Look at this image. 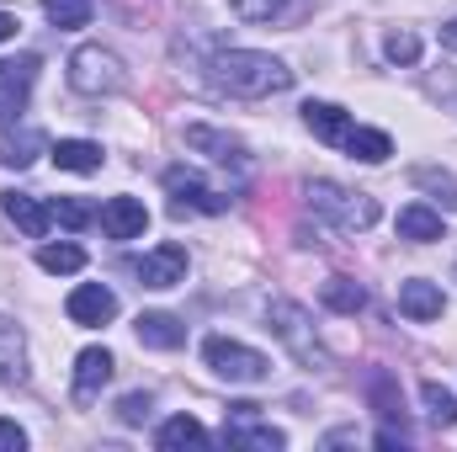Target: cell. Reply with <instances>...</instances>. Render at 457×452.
I'll list each match as a JSON object with an SVG mask.
<instances>
[{"label": "cell", "instance_id": "obj_29", "mask_svg": "<svg viewBox=\"0 0 457 452\" xmlns=\"http://www.w3.org/2000/svg\"><path fill=\"white\" fill-rule=\"evenodd\" d=\"M367 394H372V405H378L383 415H394V421H399V389H394V378H388V372H372V378H367Z\"/></svg>", "mask_w": 457, "mask_h": 452}, {"label": "cell", "instance_id": "obj_3", "mask_svg": "<svg viewBox=\"0 0 457 452\" xmlns=\"http://www.w3.org/2000/svg\"><path fill=\"white\" fill-rule=\"evenodd\" d=\"M70 86H75L80 96H107V91L122 86V59H117L112 48H102V43L75 48V54H70Z\"/></svg>", "mask_w": 457, "mask_h": 452}, {"label": "cell", "instance_id": "obj_33", "mask_svg": "<svg viewBox=\"0 0 457 452\" xmlns=\"http://www.w3.org/2000/svg\"><path fill=\"white\" fill-rule=\"evenodd\" d=\"M228 5H234V11H239L245 21H271V16H277V11H282L287 0H228Z\"/></svg>", "mask_w": 457, "mask_h": 452}, {"label": "cell", "instance_id": "obj_8", "mask_svg": "<svg viewBox=\"0 0 457 452\" xmlns=\"http://www.w3.org/2000/svg\"><path fill=\"white\" fill-rule=\"evenodd\" d=\"M133 277L144 288H176V282H187V250L181 245H160V250L133 261Z\"/></svg>", "mask_w": 457, "mask_h": 452}, {"label": "cell", "instance_id": "obj_11", "mask_svg": "<svg viewBox=\"0 0 457 452\" xmlns=\"http://www.w3.org/2000/svg\"><path fill=\"white\" fill-rule=\"evenodd\" d=\"M442 309H447V298H442V288L436 282H404L399 288V314L404 320H415V325H426V320H442Z\"/></svg>", "mask_w": 457, "mask_h": 452}, {"label": "cell", "instance_id": "obj_18", "mask_svg": "<svg viewBox=\"0 0 457 452\" xmlns=\"http://www.w3.org/2000/svg\"><path fill=\"white\" fill-rule=\"evenodd\" d=\"M345 155L361 160V165H383V160L394 155V138L378 133V128H351V133H345Z\"/></svg>", "mask_w": 457, "mask_h": 452}, {"label": "cell", "instance_id": "obj_9", "mask_svg": "<svg viewBox=\"0 0 457 452\" xmlns=\"http://www.w3.org/2000/svg\"><path fill=\"white\" fill-rule=\"evenodd\" d=\"M271 331L293 346V356H303V362H314L320 356V340H314V325H309V314L298 309V304H287V298H277L271 304Z\"/></svg>", "mask_w": 457, "mask_h": 452}, {"label": "cell", "instance_id": "obj_25", "mask_svg": "<svg viewBox=\"0 0 457 452\" xmlns=\"http://www.w3.org/2000/svg\"><path fill=\"white\" fill-rule=\"evenodd\" d=\"M420 399H426V415L436 426H457V394H447L442 383H420Z\"/></svg>", "mask_w": 457, "mask_h": 452}, {"label": "cell", "instance_id": "obj_5", "mask_svg": "<svg viewBox=\"0 0 457 452\" xmlns=\"http://www.w3.org/2000/svg\"><path fill=\"white\" fill-rule=\"evenodd\" d=\"M224 442L228 448H245V452H282L287 448V437L271 421H261V405H228Z\"/></svg>", "mask_w": 457, "mask_h": 452}, {"label": "cell", "instance_id": "obj_22", "mask_svg": "<svg viewBox=\"0 0 457 452\" xmlns=\"http://www.w3.org/2000/svg\"><path fill=\"white\" fill-rule=\"evenodd\" d=\"M320 298H325V309H336V314H361V309H367V288L351 282V277H330V282L320 288Z\"/></svg>", "mask_w": 457, "mask_h": 452}, {"label": "cell", "instance_id": "obj_32", "mask_svg": "<svg viewBox=\"0 0 457 452\" xmlns=\"http://www.w3.org/2000/svg\"><path fill=\"white\" fill-rule=\"evenodd\" d=\"M149 405H154L149 394H122V405H117V421H122V426H144V421H149Z\"/></svg>", "mask_w": 457, "mask_h": 452}, {"label": "cell", "instance_id": "obj_2", "mask_svg": "<svg viewBox=\"0 0 457 452\" xmlns=\"http://www.w3.org/2000/svg\"><path fill=\"white\" fill-rule=\"evenodd\" d=\"M309 203H314L320 219H330V224L345 229V234L378 224V203L361 197V192H345V187H336V181H314V187H309Z\"/></svg>", "mask_w": 457, "mask_h": 452}, {"label": "cell", "instance_id": "obj_28", "mask_svg": "<svg viewBox=\"0 0 457 452\" xmlns=\"http://www.w3.org/2000/svg\"><path fill=\"white\" fill-rule=\"evenodd\" d=\"M37 149H43V133H21V138H11V144L0 149V160L16 165V171H27V165L37 160Z\"/></svg>", "mask_w": 457, "mask_h": 452}, {"label": "cell", "instance_id": "obj_4", "mask_svg": "<svg viewBox=\"0 0 457 452\" xmlns=\"http://www.w3.org/2000/svg\"><path fill=\"white\" fill-rule=\"evenodd\" d=\"M203 362H208L219 378H228V383H261V378L271 372V362H266L261 351H250V346H239V340H228V336L203 340Z\"/></svg>", "mask_w": 457, "mask_h": 452}, {"label": "cell", "instance_id": "obj_1", "mask_svg": "<svg viewBox=\"0 0 457 452\" xmlns=\"http://www.w3.org/2000/svg\"><path fill=\"white\" fill-rule=\"evenodd\" d=\"M213 86L228 96H245V102H261V96H277L293 86V70L271 54H255V48H228L213 59Z\"/></svg>", "mask_w": 457, "mask_h": 452}, {"label": "cell", "instance_id": "obj_31", "mask_svg": "<svg viewBox=\"0 0 457 452\" xmlns=\"http://www.w3.org/2000/svg\"><path fill=\"white\" fill-rule=\"evenodd\" d=\"M383 54H388L394 64H415V59H420V38H415V32H388V38H383Z\"/></svg>", "mask_w": 457, "mask_h": 452}, {"label": "cell", "instance_id": "obj_16", "mask_svg": "<svg viewBox=\"0 0 457 452\" xmlns=\"http://www.w3.org/2000/svg\"><path fill=\"white\" fill-rule=\"evenodd\" d=\"M48 155H54L59 171H80V176L102 171V144H91V138H59Z\"/></svg>", "mask_w": 457, "mask_h": 452}, {"label": "cell", "instance_id": "obj_21", "mask_svg": "<svg viewBox=\"0 0 457 452\" xmlns=\"http://www.w3.org/2000/svg\"><path fill=\"white\" fill-rule=\"evenodd\" d=\"M399 239H415V245H426V239H442V213H431L426 203H410V208H399Z\"/></svg>", "mask_w": 457, "mask_h": 452}, {"label": "cell", "instance_id": "obj_24", "mask_svg": "<svg viewBox=\"0 0 457 452\" xmlns=\"http://www.w3.org/2000/svg\"><path fill=\"white\" fill-rule=\"evenodd\" d=\"M43 16L59 27V32H75L91 21V0H43Z\"/></svg>", "mask_w": 457, "mask_h": 452}, {"label": "cell", "instance_id": "obj_19", "mask_svg": "<svg viewBox=\"0 0 457 452\" xmlns=\"http://www.w3.org/2000/svg\"><path fill=\"white\" fill-rule=\"evenodd\" d=\"M187 144L192 149H203V155H213V160H245V144L239 138H228V133H219V128H208V122H192L187 128Z\"/></svg>", "mask_w": 457, "mask_h": 452}, {"label": "cell", "instance_id": "obj_36", "mask_svg": "<svg viewBox=\"0 0 457 452\" xmlns=\"http://www.w3.org/2000/svg\"><path fill=\"white\" fill-rule=\"evenodd\" d=\"M16 27H21V21H16L11 11H0V43H11V38H16Z\"/></svg>", "mask_w": 457, "mask_h": 452}, {"label": "cell", "instance_id": "obj_14", "mask_svg": "<svg viewBox=\"0 0 457 452\" xmlns=\"http://www.w3.org/2000/svg\"><path fill=\"white\" fill-rule=\"evenodd\" d=\"M138 346H154V351H176V346H187V325L176 320V314H138Z\"/></svg>", "mask_w": 457, "mask_h": 452}, {"label": "cell", "instance_id": "obj_6", "mask_svg": "<svg viewBox=\"0 0 457 452\" xmlns=\"http://www.w3.org/2000/svg\"><path fill=\"white\" fill-rule=\"evenodd\" d=\"M165 192L176 197V213H181V208H197V213H228L224 192L203 187V181H197L192 171H181V165H170V171H165Z\"/></svg>", "mask_w": 457, "mask_h": 452}, {"label": "cell", "instance_id": "obj_35", "mask_svg": "<svg viewBox=\"0 0 457 452\" xmlns=\"http://www.w3.org/2000/svg\"><path fill=\"white\" fill-rule=\"evenodd\" d=\"M27 448V431L16 421H0V452H21Z\"/></svg>", "mask_w": 457, "mask_h": 452}, {"label": "cell", "instance_id": "obj_27", "mask_svg": "<svg viewBox=\"0 0 457 452\" xmlns=\"http://www.w3.org/2000/svg\"><path fill=\"white\" fill-rule=\"evenodd\" d=\"M21 113H27V86L21 80H0V128H16Z\"/></svg>", "mask_w": 457, "mask_h": 452}, {"label": "cell", "instance_id": "obj_17", "mask_svg": "<svg viewBox=\"0 0 457 452\" xmlns=\"http://www.w3.org/2000/svg\"><path fill=\"white\" fill-rule=\"evenodd\" d=\"M303 122H309V133L325 138V144H345V133H351V117H345L336 102H309V107H303Z\"/></svg>", "mask_w": 457, "mask_h": 452}, {"label": "cell", "instance_id": "obj_12", "mask_svg": "<svg viewBox=\"0 0 457 452\" xmlns=\"http://www.w3.org/2000/svg\"><path fill=\"white\" fill-rule=\"evenodd\" d=\"M0 208H5V219L21 229L27 239H43V234H48V224H54L48 203H37V197H27V192H5V197H0Z\"/></svg>", "mask_w": 457, "mask_h": 452}, {"label": "cell", "instance_id": "obj_23", "mask_svg": "<svg viewBox=\"0 0 457 452\" xmlns=\"http://www.w3.org/2000/svg\"><path fill=\"white\" fill-rule=\"evenodd\" d=\"M37 266L54 272V277H70V272L86 266V250H80V245H43V250H37Z\"/></svg>", "mask_w": 457, "mask_h": 452}, {"label": "cell", "instance_id": "obj_13", "mask_svg": "<svg viewBox=\"0 0 457 452\" xmlns=\"http://www.w3.org/2000/svg\"><path fill=\"white\" fill-rule=\"evenodd\" d=\"M102 229H107L112 239H138V234L149 229V213H144L138 197H112V203L102 208Z\"/></svg>", "mask_w": 457, "mask_h": 452}, {"label": "cell", "instance_id": "obj_20", "mask_svg": "<svg viewBox=\"0 0 457 452\" xmlns=\"http://www.w3.org/2000/svg\"><path fill=\"white\" fill-rule=\"evenodd\" d=\"M154 442H160L165 452H176V448H208L213 437L203 431V421H197V415H176V421H165V426L154 431Z\"/></svg>", "mask_w": 457, "mask_h": 452}, {"label": "cell", "instance_id": "obj_15", "mask_svg": "<svg viewBox=\"0 0 457 452\" xmlns=\"http://www.w3.org/2000/svg\"><path fill=\"white\" fill-rule=\"evenodd\" d=\"M27 378V340L21 325L0 314V383H21Z\"/></svg>", "mask_w": 457, "mask_h": 452}, {"label": "cell", "instance_id": "obj_10", "mask_svg": "<svg viewBox=\"0 0 457 452\" xmlns=\"http://www.w3.org/2000/svg\"><path fill=\"white\" fill-rule=\"evenodd\" d=\"M112 351L107 346H86L80 356H75V399H96L107 383H112Z\"/></svg>", "mask_w": 457, "mask_h": 452}, {"label": "cell", "instance_id": "obj_30", "mask_svg": "<svg viewBox=\"0 0 457 452\" xmlns=\"http://www.w3.org/2000/svg\"><path fill=\"white\" fill-rule=\"evenodd\" d=\"M415 187H426V192H436V197H442V203H447V208L457 213V181H453V176H442V171H431V165H420V171H415Z\"/></svg>", "mask_w": 457, "mask_h": 452}, {"label": "cell", "instance_id": "obj_37", "mask_svg": "<svg viewBox=\"0 0 457 452\" xmlns=\"http://www.w3.org/2000/svg\"><path fill=\"white\" fill-rule=\"evenodd\" d=\"M442 48H453V54H457V16L442 27Z\"/></svg>", "mask_w": 457, "mask_h": 452}, {"label": "cell", "instance_id": "obj_34", "mask_svg": "<svg viewBox=\"0 0 457 452\" xmlns=\"http://www.w3.org/2000/svg\"><path fill=\"white\" fill-rule=\"evenodd\" d=\"M32 75H37V54H21V59H5V64H0V80H21V86H32Z\"/></svg>", "mask_w": 457, "mask_h": 452}, {"label": "cell", "instance_id": "obj_26", "mask_svg": "<svg viewBox=\"0 0 457 452\" xmlns=\"http://www.w3.org/2000/svg\"><path fill=\"white\" fill-rule=\"evenodd\" d=\"M48 213H54L64 229H86L91 219H96V208H91V203H80V197H54V203H48Z\"/></svg>", "mask_w": 457, "mask_h": 452}, {"label": "cell", "instance_id": "obj_7", "mask_svg": "<svg viewBox=\"0 0 457 452\" xmlns=\"http://www.w3.org/2000/svg\"><path fill=\"white\" fill-rule=\"evenodd\" d=\"M64 314H70L75 325L96 331V325H107V320H117V293H112V288H102V282H80V288L70 293Z\"/></svg>", "mask_w": 457, "mask_h": 452}]
</instances>
